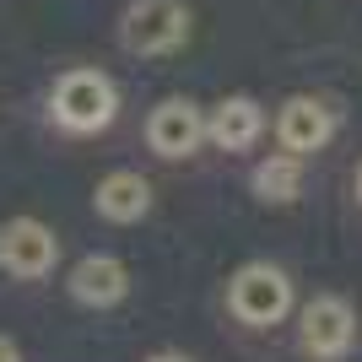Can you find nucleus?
I'll return each instance as SVG.
<instances>
[{
	"label": "nucleus",
	"mask_w": 362,
	"mask_h": 362,
	"mask_svg": "<svg viewBox=\"0 0 362 362\" xmlns=\"http://www.w3.org/2000/svg\"><path fill=\"white\" fill-rule=\"evenodd\" d=\"M49 114H54V124L71 130V136H98V130H108L114 114H119V92H114V81H108L103 71H65L60 81H54Z\"/></svg>",
	"instance_id": "f257e3e1"
},
{
	"label": "nucleus",
	"mask_w": 362,
	"mask_h": 362,
	"mask_svg": "<svg viewBox=\"0 0 362 362\" xmlns=\"http://www.w3.org/2000/svg\"><path fill=\"white\" fill-rule=\"evenodd\" d=\"M119 38L130 54H168L189 38V6L184 0H130Z\"/></svg>",
	"instance_id": "f03ea898"
},
{
	"label": "nucleus",
	"mask_w": 362,
	"mask_h": 362,
	"mask_svg": "<svg viewBox=\"0 0 362 362\" xmlns=\"http://www.w3.org/2000/svg\"><path fill=\"white\" fill-rule=\"evenodd\" d=\"M227 308H233L243 325H281L287 308H292L287 271H276V265H265V259L243 265V271L233 276V287H227Z\"/></svg>",
	"instance_id": "7ed1b4c3"
},
{
	"label": "nucleus",
	"mask_w": 362,
	"mask_h": 362,
	"mask_svg": "<svg viewBox=\"0 0 362 362\" xmlns=\"http://www.w3.org/2000/svg\"><path fill=\"white\" fill-rule=\"evenodd\" d=\"M54 259H60V238H54L44 222L11 216V222L0 227V271H11L16 281H38V276H49V271H54Z\"/></svg>",
	"instance_id": "20e7f679"
},
{
	"label": "nucleus",
	"mask_w": 362,
	"mask_h": 362,
	"mask_svg": "<svg viewBox=\"0 0 362 362\" xmlns=\"http://www.w3.org/2000/svg\"><path fill=\"white\" fill-rule=\"evenodd\" d=\"M351 335H357V314H351L346 298H314L303 308V351L319 362H335L351 351Z\"/></svg>",
	"instance_id": "39448f33"
},
{
	"label": "nucleus",
	"mask_w": 362,
	"mask_h": 362,
	"mask_svg": "<svg viewBox=\"0 0 362 362\" xmlns=\"http://www.w3.org/2000/svg\"><path fill=\"white\" fill-rule=\"evenodd\" d=\"M146 141H151V151H157V157H189V151L206 141V119H200V108H195V103L168 98V103L151 108Z\"/></svg>",
	"instance_id": "423d86ee"
},
{
	"label": "nucleus",
	"mask_w": 362,
	"mask_h": 362,
	"mask_svg": "<svg viewBox=\"0 0 362 362\" xmlns=\"http://www.w3.org/2000/svg\"><path fill=\"white\" fill-rule=\"evenodd\" d=\"M276 136H281V146H287L292 157L319 151L325 141L335 136V114L319 103V98H287L281 114H276Z\"/></svg>",
	"instance_id": "0eeeda50"
},
{
	"label": "nucleus",
	"mask_w": 362,
	"mask_h": 362,
	"mask_svg": "<svg viewBox=\"0 0 362 362\" xmlns=\"http://www.w3.org/2000/svg\"><path fill=\"white\" fill-rule=\"evenodd\" d=\"M124 292H130V271H124L114 255L76 259V271H71V298L76 303H87V308H114Z\"/></svg>",
	"instance_id": "6e6552de"
},
{
	"label": "nucleus",
	"mask_w": 362,
	"mask_h": 362,
	"mask_svg": "<svg viewBox=\"0 0 362 362\" xmlns=\"http://www.w3.org/2000/svg\"><path fill=\"white\" fill-rule=\"evenodd\" d=\"M259 130H265V108H259L255 98H222L216 114L206 119V136L222 151H249L259 141Z\"/></svg>",
	"instance_id": "1a4fd4ad"
},
{
	"label": "nucleus",
	"mask_w": 362,
	"mask_h": 362,
	"mask_svg": "<svg viewBox=\"0 0 362 362\" xmlns=\"http://www.w3.org/2000/svg\"><path fill=\"white\" fill-rule=\"evenodd\" d=\"M92 206H98V216H108V222H141V216L151 211V184L141 179V173H108V179L98 184Z\"/></svg>",
	"instance_id": "9d476101"
},
{
	"label": "nucleus",
	"mask_w": 362,
	"mask_h": 362,
	"mask_svg": "<svg viewBox=\"0 0 362 362\" xmlns=\"http://www.w3.org/2000/svg\"><path fill=\"white\" fill-rule=\"evenodd\" d=\"M255 195L271 200V206H287V200L303 195V163L292 157V151H276V157H265V163L255 168Z\"/></svg>",
	"instance_id": "9b49d317"
},
{
	"label": "nucleus",
	"mask_w": 362,
	"mask_h": 362,
	"mask_svg": "<svg viewBox=\"0 0 362 362\" xmlns=\"http://www.w3.org/2000/svg\"><path fill=\"white\" fill-rule=\"evenodd\" d=\"M0 362H22V351H16L11 335H0Z\"/></svg>",
	"instance_id": "f8f14e48"
},
{
	"label": "nucleus",
	"mask_w": 362,
	"mask_h": 362,
	"mask_svg": "<svg viewBox=\"0 0 362 362\" xmlns=\"http://www.w3.org/2000/svg\"><path fill=\"white\" fill-rule=\"evenodd\" d=\"M151 362H189V357H179V351H157Z\"/></svg>",
	"instance_id": "ddd939ff"
},
{
	"label": "nucleus",
	"mask_w": 362,
	"mask_h": 362,
	"mask_svg": "<svg viewBox=\"0 0 362 362\" xmlns=\"http://www.w3.org/2000/svg\"><path fill=\"white\" fill-rule=\"evenodd\" d=\"M357 200H362V168H357Z\"/></svg>",
	"instance_id": "4468645a"
}]
</instances>
